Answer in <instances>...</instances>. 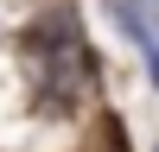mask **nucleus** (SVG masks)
Wrapping results in <instances>:
<instances>
[{"label": "nucleus", "instance_id": "obj_1", "mask_svg": "<svg viewBox=\"0 0 159 152\" xmlns=\"http://www.w3.org/2000/svg\"><path fill=\"white\" fill-rule=\"evenodd\" d=\"M102 6L115 13L121 38L140 51V63H147V82L159 89V0H102Z\"/></svg>", "mask_w": 159, "mask_h": 152}, {"label": "nucleus", "instance_id": "obj_2", "mask_svg": "<svg viewBox=\"0 0 159 152\" xmlns=\"http://www.w3.org/2000/svg\"><path fill=\"white\" fill-rule=\"evenodd\" d=\"M153 152H159V146H153Z\"/></svg>", "mask_w": 159, "mask_h": 152}]
</instances>
